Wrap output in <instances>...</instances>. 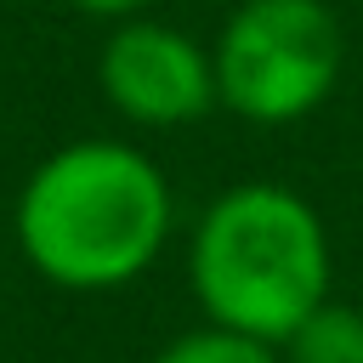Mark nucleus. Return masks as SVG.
<instances>
[{
	"label": "nucleus",
	"mask_w": 363,
	"mask_h": 363,
	"mask_svg": "<svg viewBox=\"0 0 363 363\" xmlns=\"http://www.w3.org/2000/svg\"><path fill=\"white\" fill-rule=\"evenodd\" d=\"M176 187L164 164L119 136H79L51 147L17 187V255L68 295H108L136 284L170 244Z\"/></svg>",
	"instance_id": "f257e3e1"
},
{
	"label": "nucleus",
	"mask_w": 363,
	"mask_h": 363,
	"mask_svg": "<svg viewBox=\"0 0 363 363\" xmlns=\"http://www.w3.org/2000/svg\"><path fill=\"white\" fill-rule=\"evenodd\" d=\"M335 284L318 204L289 182L221 187L187 233V289L210 323L284 346Z\"/></svg>",
	"instance_id": "f03ea898"
},
{
	"label": "nucleus",
	"mask_w": 363,
	"mask_h": 363,
	"mask_svg": "<svg viewBox=\"0 0 363 363\" xmlns=\"http://www.w3.org/2000/svg\"><path fill=\"white\" fill-rule=\"evenodd\" d=\"M216 102L244 125L312 119L346 68V28L329 0H238L210 45Z\"/></svg>",
	"instance_id": "7ed1b4c3"
},
{
	"label": "nucleus",
	"mask_w": 363,
	"mask_h": 363,
	"mask_svg": "<svg viewBox=\"0 0 363 363\" xmlns=\"http://www.w3.org/2000/svg\"><path fill=\"white\" fill-rule=\"evenodd\" d=\"M96 91L136 130H182L221 108L210 45L147 11L108 28L96 51Z\"/></svg>",
	"instance_id": "20e7f679"
},
{
	"label": "nucleus",
	"mask_w": 363,
	"mask_h": 363,
	"mask_svg": "<svg viewBox=\"0 0 363 363\" xmlns=\"http://www.w3.org/2000/svg\"><path fill=\"white\" fill-rule=\"evenodd\" d=\"M284 363H363V306L329 295L284 340Z\"/></svg>",
	"instance_id": "39448f33"
},
{
	"label": "nucleus",
	"mask_w": 363,
	"mask_h": 363,
	"mask_svg": "<svg viewBox=\"0 0 363 363\" xmlns=\"http://www.w3.org/2000/svg\"><path fill=\"white\" fill-rule=\"evenodd\" d=\"M147 363H284V346L255 340V335H238V329L204 318V323L170 335Z\"/></svg>",
	"instance_id": "423d86ee"
},
{
	"label": "nucleus",
	"mask_w": 363,
	"mask_h": 363,
	"mask_svg": "<svg viewBox=\"0 0 363 363\" xmlns=\"http://www.w3.org/2000/svg\"><path fill=\"white\" fill-rule=\"evenodd\" d=\"M68 6L85 17H102V23H125V17H142L153 0H68Z\"/></svg>",
	"instance_id": "0eeeda50"
}]
</instances>
